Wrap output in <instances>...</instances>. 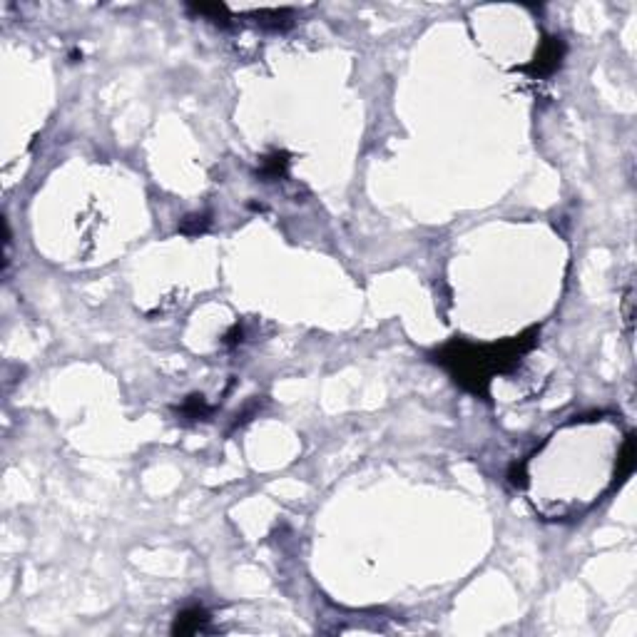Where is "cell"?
<instances>
[{"mask_svg": "<svg viewBox=\"0 0 637 637\" xmlns=\"http://www.w3.org/2000/svg\"><path fill=\"white\" fill-rule=\"evenodd\" d=\"M536 338L538 328H528L521 336L506 338L501 343H471L456 338L436 351V363H441L466 391L488 396L491 378L518 366V361L536 346Z\"/></svg>", "mask_w": 637, "mask_h": 637, "instance_id": "cell-1", "label": "cell"}, {"mask_svg": "<svg viewBox=\"0 0 637 637\" xmlns=\"http://www.w3.org/2000/svg\"><path fill=\"white\" fill-rule=\"evenodd\" d=\"M563 55H565L563 40H560V38H546L541 48H538L533 63L523 65L521 70H523V73H528V75H533V78H548V75H553L560 65H563Z\"/></svg>", "mask_w": 637, "mask_h": 637, "instance_id": "cell-2", "label": "cell"}, {"mask_svg": "<svg viewBox=\"0 0 637 637\" xmlns=\"http://www.w3.org/2000/svg\"><path fill=\"white\" fill-rule=\"evenodd\" d=\"M207 625H209L207 610L199 608V605H192V608L182 610V613L174 618L172 633L174 635H197V633H204Z\"/></svg>", "mask_w": 637, "mask_h": 637, "instance_id": "cell-3", "label": "cell"}, {"mask_svg": "<svg viewBox=\"0 0 637 637\" xmlns=\"http://www.w3.org/2000/svg\"><path fill=\"white\" fill-rule=\"evenodd\" d=\"M251 18H256V25L269 30H284L294 23L291 10H259V13H251Z\"/></svg>", "mask_w": 637, "mask_h": 637, "instance_id": "cell-4", "label": "cell"}, {"mask_svg": "<svg viewBox=\"0 0 637 637\" xmlns=\"http://www.w3.org/2000/svg\"><path fill=\"white\" fill-rule=\"evenodd\" d=\"M286 164H289V155L286 152H274V155H266L261 159L259 174L264 179H279L281 174L286 172Z\"/></svg>", "mask_w": 637, "mask_h": 637, "instance_id": "cell-5", "label": "cell"}, {"mask_svg": "<svg viewBox=\"0 0 637 637\" xmlns=\"http://www.w3.org/2000/svg\"><path fill=\"white\" fill-rule=\"evenodd\" d=\"M177 411L184 416V418L199 421V418H207L209 411H212V408H209V403L204 401V396H189L182 406H179Z\"/></svg>", "mask_w": 637, "mask_h": 637, "instance_id": "cell-6", "label": "cell"}, {"mask_svg": "<svg viewBox=\"0 0 637 637\" xmlns=\"http://www.w3.org/2000/svg\"><path fill=\"white\" fill-rule=\"evenodd\" d=\"M209 227V219L204 217V214H192V217H187L182 222V232L184 234H199V232H204V229Z\"/></svg>", "mask_w": 637, "mask_h": 637, "instance_id": "cell-7", "label": "cell"}, {"mask_svg": "<svg viewBox=\"0 0 637 637\" xmlns=\"http://www.w3.org/2000/svg\"><path fill=\"white\" fill-rule=\"evenodd\" d=\"M239 341H241V326H239V323H234L232 331L224 336V343H227V346H237Z\"/></svg>", "mask_w": 637, "mask_h": 637, "instance_id": "cell-8", "label": "cell"}]
</instances>
